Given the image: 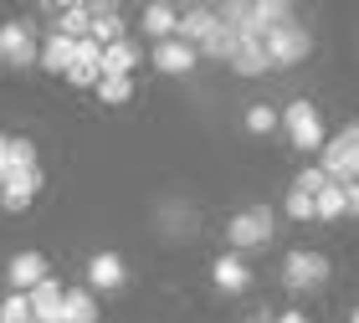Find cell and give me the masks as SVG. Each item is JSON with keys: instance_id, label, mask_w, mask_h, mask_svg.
<instances>
[{"instance_id": "6da1fadb", "label": "cell", "mask_w": 359, "mask_h": 323, "mask_svg": "<svg viewBox=\"0 0 359 323\" xmlns=\"http://www.w3.org/2000/svg\"><path fill=\"white\" fill-rule=\"evenodd\" d=\"M226 241H231V252H257L272 241V211L267 205H247V211H236L231 221H226Z\"/></svg>"}, {"instance_id": "7a4b0ae2", "label": "cell", "mask_w": 359, "mask_h": 323, "mask_svg": "<svg viewBox=\"0 0 359 323\" xmlns=\"http://www.w3.org/2000/svg\"><path fill=\"white\" fill-rule=\"evenodd\" d=\"M262 46H267V62H272V67H298V62L313 52V36H308V26L287 21V26H272L267 36H262Z\"/></svg>"}, {"instance_id": "3957f363", "label": "cell", "mask_w": 359, "mask_h": 323, "mask_svg": "<svg viewBox=\"0 0 359 323\" xmlns=\"http://www.w3.org/2000/svg\"><path fill=\"white\" fill-rule=\"evenodd\" d=\"M283 134L292 139V149H323V118H318V108L308 103V98H292L283 108Z\"/></svg>"}, {"instance_id": "277c9868", "label": "cell", "mask_w": 359, "mask_h": 323, "mask_svg": "<svg viewBox=\"0 0 359 323\" xmlns=\"http://www.w3.org/2000/svg\"><path fill=\"white\" fill-rule=\"evenodd\" d=\"M36 57H41V46H36V26L31 21H6L0 26V62H6V67H31Z\"/></svg>"}, {"instance_id": "5b68a950", "label": "cell", "mask_w": 359, "mask_h": 323, "mask_svg": "<svg viewBox=\"0 0 359 323\" xmlns=\"http://www.w3.org/2000/svg\"><path fill=\"white\" fill-rule=\"evenodd\" d=\"M323 277H329V262H323L318 252H287V256H283V282L292 287V293L318 287Z\"/></svg>"}, {"instance_id": "8992f818", "label": "cell", "mask_w": 359, "mask_h": 323, "mask_svg": "<svg viewBox=\"0 0 359 323\" xmlns=\"http://www.w3.org/2000/svg\"><path fill=\"white\" fill-rule=\"evenodd\" d=\"M46 277H52V262H46L41 252H15V256H11V267H6L11 293H31V287H41Z\"/></svg>"}, {"instance_id": "52a82bcc", "label": "cell", "mask_w": 359, "mask_h": 323, "mask_svg": "<svg viewBox=\"0 0 359 323\" xmlns=\"http://www.w3.org/2000/svg\"><path fill=\"white\" fill-rule=\"evenodd\" d=\"M354 165H359V149L349 144V134H339V139H323V149H318V170L329 174L334 185H344L349 174H354Z\"/></svg>"}, {"instance_id": "ba28073f", "label": "cell", "mask_w": 359, "mask_h": 323, "mask_svg": "<svg viewBox=\"0 0 359 323\" xmlns=\"http://www.w3.org/2000/svg\"><path fill=\"white\" fill-rule=\"evenodd\" d=\"M123 282H128V267H123L118 252H97L88 262V293H113V287H123Z\"/></svg>"}, {"instance_id": "9c48e42d", "label": "cell", "mask_w": 359, "mask_h": 323, "mask_svg": "<svg viewBox=\"0 0 359 323\" xmlns=\"http://www.w3.org/2000/svg\"><path fill=\"white\" fill-rule=\"evenodd\" d=\"M97 77H103V46L88 36V41H77V52H72L67 83H72V88H97Z\"/></svg>"}, {"instance_id": "30bf717a", "label": "cell", "mask_w": 359, "mask_h": 323, "mask_svg": "<svg viewBox=\"0 0 359 323\" xmlns=\"http://www.w3.org/2000/svg\"><path fill=\"white\" fill-rule=\"evenodd\" d=\"M139 31L149 36L154 46L159 41H175V31H180V11L170 6V0H154V6H144L139 11Z\"/></svg>"}, {"instance_id": "8fae6325", "label": "cell", "mask_w": 359, "mask_h": 323, "mask_svg": "<svg viewBox=\"0 0 359 323\" xmlns=\"http://www.w3.org/2000/svg\"><path fill=\"white\" fill-rule=\"evenodd\" d=\"M210 277H216L221 293H247L252 287V267H247V256H236V252H226L210 262Z\"/></svg>"}, {"instance_id": "7c38bea8", "label": "cell", "mask_w": 359, "mask_h": 323, "mask_svg": "<svg viewBox=\"0 0 359 323\" xmlns=\"http://www.w3.org/2000/svg\"><path fill=\"white\" fill-rule=\"evenodd\" d=\"M31 313H36V323H67L62 318V298H67V287H62L57 277H46L41 287H31Z\"/></svg>"}, {"instance_id": "4fadbf2b", "label": "cell", "mask_w": 359, "mask_h": 323, "mask_svg": "<svg viewBox=\"0 0 359 323\" xmlns=\"http://www.w3.org/2000/svg\"><path fill=\"white\" fill-rule=\"evenodd\" d=\"M195 62H201V52H195V46H185V41H159V46H154V67L170 72V77H185Z\"/></svg>"}, {"instance_id": "5bb4252c", "label": "cell", "mask_w": 359, "mask_h": 323, "mask_svg": "<svg viewBox=\"0 0 359 323\" xmlns=\"http://www.w3.org/2000/svg\"><path fill=\"white\" fill-rule=\"evenodd\" d=\"M139 41L134 36H123V41H113V46H103V77H134V67H139Z\"/></svg>"}, {"instance_id": "9a60e30c", "label": "cell", "mask_w": 359, "mask_h": 323, "mask_svg": "<svg viewBox=\"0 0 359 323\" xmlns=\"http://www.w3.org/2000/svg\"><path fill=\"white\" fill-rule=\"evenodd\" d=\"M57 36H67V41H88L93 36V6H57Z\"/></svg>"}, {"instance_id": "2e32d148", "label": "cell", "mask_w": 359, "mask_h": 323, "mask_svg": "<svg viewBox=\"0 0 359 323\" xmlns=\"http://www.w3.org/2000/svg\"><path fill=\"white\" fill-rule=\"evenodd\" d=\"M236 26H226L221 21V11H216V26H210V36L201 41V46H195V52H201V57H210V62H231L236 57Z\"/></svg>"}, {"instance_id": "e0dca14e", "label": "cell", "mask_w": 359, "mask_h": 323, "mask_svg": "<svg viewBox=\"0 0 359 323\" xmlns=\"http://www.w3.org/2000/svg\"><path fill=\"white\" fill-rule=\"evenodd\" d=\"M210 26H216V11H205V6H190V11H180V31H175V41H185V46H201L210 36Z\"/></svg>"}, {"instance_id": "ac0fdd59", "label": "cell", "mask_w": 359, "mask_h": 323, "mask_svg": "<svg viewBox=\"0 0 359 323\" xmlns=\"http://www.w3.org/2000/svg\"><path fill=\"white\" fill-rule=\"evenodd\" d=\"M236 77H262V72H272V62H267V46L262 41H236V57L226 62Z\"/></svg>"}, {"instance_id": "d6986e66", "label": "cell", "mask_w": 359, "mask_h": 323, "mask_svg": "<svg viewBox=\"0 0 359 323\" xmlns=\"http://www.w3.org/2000/svg\"><path fill=\"white\" fill-rule=\"evenodd\" d=\"M72 52H77V41H67V36H57V31H52V36H46L41 41V67L46 72H62V77H67V67H72Z\"/></svg>"}, {"instance_id": "ffe728a7", "label": "cell", "mask_w": 359, "mask_h": 323, "mask_svg": "<svg viewBox=\"0 0 359 323\" xmlns=\"http://www.w3.org/2000/svg\"><path fill=\"white\" fill-rule=\"evenodd\" d=\"M62 318H67V323H97V318H103V313H97V293L72 287V293L62 298Z\"/></svg>"}, {"instance_id": "44dd1931", "label": "cell", "mask_w": 359, "mask_h": 323, "mask_svg": "<svg viewBox=\"0 0 359 323\" xmlns=\"http://www.w3.org/2000/svg\"><path fill=\"white\" fill-rule=\"evenodd\" d=\"M128 31H123V15L113 11V6H93V41L97 46H113V41H123Z\"/></svg>"}, {"instance_id": "7402d4cb", "label": "cell", "mask_w": 359, "mask_h": 323, "mask_svg": "<svg viewBox=\"0 0 359 323\" xmlns=\"http://www.w3.org/2000/svg\"><path fill=\"white\" fill-rule=\"evenodd\" d=\"M277 128H283V108H267V103H252L247 108V134H277Z\"/></svg>"}, {"instance_id": "603a6c76", "label": "cell", "mask_w": 359, "mask_h": 323, "mask_svg": "<svg viewBox=\"0 0 359 323\" xmlns=\"http://www.w3.org/2000/svg\"><path fill=\"white\" fill-rule=\"evenodd\" d=\"M313 211L318 221H339V216H349V195H344V185H329L323 195L313 200Z\"/></svg>"}, {"instance_id": "cb8c5ba5", "label": "cell", "mask_w": 359, "mask_h": 323, "mask_svg": "<svg viewBox=\"0 0 359 323\" xmlns=\"http://www.w3.org/2000/svg\"><path fill=\"white\" fill-rule=\"evenodd\" d=\"M128 98H134V77H97V103L118 108Z\"/></svg>"}, {"instance_id": "d4e9b609", "label": "cell", "mask_w": 359, "mask_h": 323, "mask_svg": "<svg viewBox=\"0 0 359 323\" xmlns=\"http://www.w3.org/2000/svg\"><path fill=\"white\" fill-rule=\"evenodd\" d=\"M0 323H36V313H31V298H26V293H11L6 303H0Z\"/></svg>"}, {"instance_id": "484cf974", "label": "cell", "mask_w": 359, "mask_h": 323, "mask_svg": "<svg viewBox=\"0 0 359 323\" xmlns=\"http://www.w3.org/2000/svg\"><path fill=\"white\" fill-rule=\"evenodd\" d=\"M329 185H334V180H329V174H323L318 165H308V170L298 174V180H292V190H303L308 200H318V195H323V190H329Z\"/></svg>"}, {"instance_id": "4316f807", "label": "cell", "mask_w": 359, "mask_h": 323, "mask_svg": "<svg viewBox=\"0 0 359 323\" xmlns=\"http://www.w3.org/2000/svg\"><path fill=\"white\" fill-rule=\"evenodd\" d=\"M0 190H21V195H36V190H41V170H36V165H31V170H11Z\"/></svg>"}, {"instance_id": "83f0119b", "label": "cell", "mask_w": 359, "mask_h": 323, "mask_svg": "<svg viewBox=\"0 0 359 323\" xmlns=\"http://www.w3.org/2000/svg\"><path fill=\"white\" fill-rule=\"evenodd\" d=\"M283 211L292 216V221H318V211H313V200L303 195V190H287V200H283Z\"/></svg>"}, {"instance_id": "f1b7e54d", "label": "cell", "mask_w": 359, "mask_h": 323, "mask_svg": "<svg viewBox=\"0 0 359 323\" xmlns=\"http://www.w3.org/2000/svg\"><path fill=\"white\" fill-rule=\"evenodd\" d=\"M272 323H308V318H303V313H277Z\"/></svg>"}, {"instance_id": "f546056e", "label": "cell", "mask_w": 359, "mask_h": 323, "mask_svg": "<svg viewBox=\"0 0 359 323\" xmlns=\"http://www.w3.org/2000/svg\"><path fill=\"white\" fill-rule=\"evenodd\" d=\"M344 134H349V144H354V149H359V118H354V123L344 128Z\"/></svg>"}, {"instance_id": "4dcf8cb0", "label": "cell", "mask_w": 359, "mask_h": 323, "mask_svg": "<svg viewBox=\"0 0 359 323\" xmlns=\"http://www.w3.org/2000/svg\"><path fill=\"white\" fill-rule=\"evenodd\" d=\"M349 323H359V308H354V313H349Z\"/></svg>"}]
</instances>
